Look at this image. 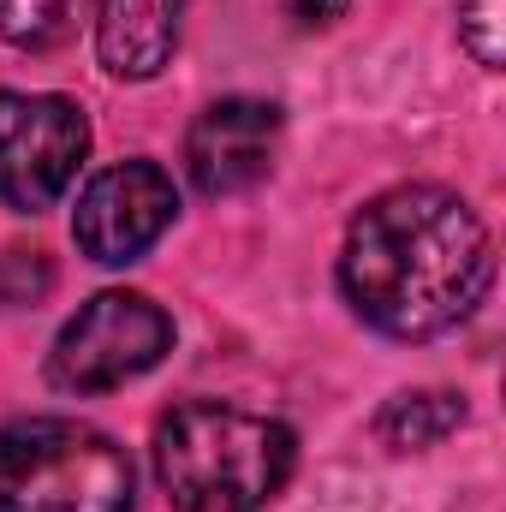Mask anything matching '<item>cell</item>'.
<instances>
[{
    "label": "cell",
    "mask_w": 506,
    "mask_h": 512,
    "mask_svg": "<svg viewBox=\"0 0 506 512\" xmlns=\"http://www.w3.org/2000/svg\"><path fill=\"white\" fill-rule=\"evenodd\" d=\"M298 441L280 417L185 399L155 429V477L179 512H262L292 477Z\"/></svg>",
    "instance_id": "7a4b0ae2"
},
{
    "label": "cell",
    "mask_w": 506,
    "mask_h": 512,
    "mask_svg": "<svg viewBox=\"0 0 506 512\" xmlns=\"http://www.w3.org/2000/svg\"><path fill=\"white\" fill-rule=\"evenodd\" d=\"M78 0H0V36L18 48H54L72 30Z\"/></svg>",
    "instance_id": "30bf717a"
},
{
    "label": "cell",
    "mask_w": 506,
    "mask_h": 512,
    "mask_svg": "<svg viewBox=\"0 0 506 512\" xmlns=\"http://www.w3.org/2000/svg\"><path fill=\"white\" fill-rule=\"evenodd\" d=\"M90 155V120L66 96L0 90V197L24 215L54 209Z\"/></svg>",
    "instance_id": "5b68a950"
},
{
    "label": "cell",
    "mask_w": 506,
    "mask_h": 512,
    "mask_svg": "<svg viewBox=\"0 0 506 512\" xmlns=\"http://www.w3.org/2000/svg\"><path fill=\"white\" fill-rule=\"evenodd\" d=\"M185 6L191 0H102V18H96L102 66L114 78H126V84L155 78L173 60V48H179Z\"/></svg>",
    "instance_id": "ba28073f"
},
{
    "label": "cell",
    "mask_w": 506,
    "mask_h": 512,
    "mask_svg": "<svg viewBox=\"0 0 506 512\" xmlns=\"http://www.w3.org/2000/svg\"><path fill=\"white\" fill-rule=\"evenodd\" d=\"M280 143V114L251 96H227L203 108L185 131V173L203 197H239L256 179H268Z\"/></svg>",
    "instance_id": "52a82bcc"
},
{
    "label": "cell",
    "mask_w": 506,
    "mask_h": 512,
    "mask_svg": "<svg viewBox=\"0 0 506 512\" xmlns=\"http://www.w3.org/2000/svg\"><path fill=\"white\" fill-rule=\"evenodd\" d=\"M126 447L72 417H24L0 429V512H131Z\"/></svg>",
    "instance_id": "3957f363"
},
{
    "label": "cell",
    "mask_w": 506,
    "mask_h": 512,
    "mask_svg": "<svg viewBox=\"0 0 506 512\" xmlns=\"http://www.w3.org/2000/svg\"><path fill=\"white\" fill-rule=\"evenodd\" d=\"M459 42L477 66L501 72L506 60V0H459Z\"/></svg>",
    "instance_id": "8fae6325"
},
{
    "label": "cell",
    "mask_w": 506,
    "mask_h": 512,
    "mask_svg": "<svg viewBox=\"0 0 506 512\" xmlns=\"http://www.w3.org/2000/svg\"><path fill=\"white\" fill-rule=\"evenodd\" d=\"M495 280V245L447 185H393L370 197L340 251L346 304L393 340L459 328Z\"/></svg>",
    "instance_id": "6da1fadb"
},
{
    "label": "cell",
    "mask_w": 506,
    "mask_h": 512,
    "mask_svg": "<svg viewBox=\"0 0 506 512\" xmlns=\"http://www.w3.org/2000/svg\"><path fill=\"white\" fill-rule=\"evenodd\" d=\"M173 215H179V191H173L167 167L120 161V167H108L84 185L78 215H72V239L90 262L126 268L173 227Z\"/></svg>",
    "instance_id": "8992f818"
},
{
    "label": "cell",
    "mask_w": 506,
    "mask_h": 512,
    "mask_svg": "<svg viewBox=\"0 0 506 512\" xmlns=\"http://www.w3.org/2000/svg\"><path fill=\"white\" fill-rule=\"evenodd\" d=\"M459 423H465V399L429 387V393H399V399H387L381 417H376V435L393 453H417V447L447 441Z\"/></svg>",
    "instance_id": "9c48e42d"
},
{
    "label": "cell",
    "mask_w": 506,
    "mask_h": 512,
    "mask_svg": "<svg viewBox=\"0 0 506 512\" xmlns=\"http://www.w3.org/2000/svg\"><path fill=\"white\" fill-rule=\"evenodd\" d=\"M173 346V322L143 292H96L54 340V382L66 393H108L155 370Z\"/></svg>",
    "instance_id": "277c9868"
},
{
    "label": "cell",
    "mask_w": 506,
    "mask_h": 512,
    "mask_svg": "<svg viewBox=\"0 0 506 512\" xmlns=\"http://www.w3.org/2000/svg\"><path fill=\"white\" fill-rule=\"evenodd\" d=\"M346 6H352V0H280V12H286L292 24H304V30H322V24L346 18Z\"/></svg>",
    "instance_id": "7c38bea8"
}]
</instances>
